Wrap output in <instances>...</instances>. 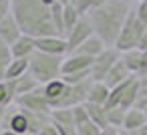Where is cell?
Listing matches in <instances>:
<instances>
[{"instance_id":"37","label":"cell","mask_w":147,"mask_h":135,"mask_svg":"<svg viewBox=\"0 0 147 135\" xmlns=\"http://www.w3.org/2000/svg\"><path fill=\"white\" fill-rule=\"evenodd\" d=\"M137 81H139V85H141V87H147V71H145V73H141V75H137Z\"/></svg>"},{"instance_id":"38","label":"cell","mask_w":147,"mask_h":135,"mask_svg":"<svg viewBox=\"0 0 147 135\" xmlns=\"http://www.w3.org/2000/svg\"><path fill=\"white\" fill-rule=\"evenodd\" d=\"M137 133H139V135H147V123H145L141 129H137Z\"/></svg>"},{"instance_id":"28","label":"cell","mask_w":147,"mask_h":135,"mask_svg":"<svg viewBox=\"0 0 147 135\" xmlns=\"http://www.w3.org/2000/svg\"><path fill=\"white\" fill-rule=\"evenodd\" d=\"M73 119H75V127H81V125L89 123V115H87L85 103H83V105H77V107H73Z\"/></svg>"},{"instance_id":"42","label":"cell","mask_w":147,"mask_h":135,"mask_svg":"<svg viewBox=\"0 0 147 135\" xmlns=\"http://www.w3.org/2000/svg\"><path fill=\"white\" fill-rule=\"evenodd\" d=\"M125 135H139L137 131H125Z\"/></svg>"},{"instance_id":"21","label":"cell","mask_w":147,"mask_h":135,"mask_svg":"<svg viewBox=\"0 0 147 135\" xmlns=\"http://www.w3.org/2000/svg\"><path fill=\"white\" fill-rule=\"evenodd\" d=\"M26 73H28V59H12L8 69H6L4 79H18V77H22Z\"/></svg>"},{"instance_id":"19","label":"cell","mask_w":147,"mask_h":135,"mask_svg":"<svg viewBox=\"0 0 147 135\" xmlns=\"http://www.w3.org/2000/svg\"><path fill=\"white\" fill-rule=\"evenodd\" d=\"M14 101H16L14 81H10V79L0 81V107H10Z\"/></svg>"},{"instance_id":"3","label":"cell","mask_w":147,"mask_h":135,"mask_svg":"<svg viewBox=\"0 0 147 135\" xmlns=\"http://www.w3.org/2000/svg\"><path fill=\"white\" fill-rule=\"evenodd\" d=\"M65 57H53L34 51L28 59V73L38 81V85H47L55 79H61V69H63Z\"/></svg>"},{"instance_id":"15","label":"cell","mask_w":147,"mask_h":135,"mask_svg":"<svg viewBox=\"0 0 147 135\" xmlns=\"http://www.w3.org/2000/svg\"><path fill=\"white\" fill-rule=\"evenodd\" d=\"M137 95H139V81H137V75H133L129 85H127V89H125V93H123V97H121V101H119V107L129 111L131 107H135Z\"/></svg>"},{"instance_id":"11","label":"cell","mask_w":147,"mask_h":135,"mask_svg":"<svg viewBox=\"0 0 147 135\" xmlns=\"http://www.w3.org/2000/svg\"><path fill=\"white\" fill-rule=\"evenodd\" d=\"M34 38L28 34H20L16 43L10 45V55L12 59H30V55L34 53Z\"/></svg>"},{"instance_id":"14","label":"cell","mask_w":147,"mask_h":135,"mask_svg":"<svg viewBox=\"0 0 147 135\" xmlns=\"http://www.w3.org/2000/svg\"><path fill=\"white\" fill-rule=\"evenodd\" d=\"M147 123L145 119V113L137 107H131L127 113H125V121H123V131H137L141 129L143 125Z\"/></svg>"},{"instance_id":"25","label":"cell","mask_w":147,"mask_h":135,"mask_svg":"<svg viewBox=\"0 0 147 135\" xmlns=\"http://www.w3.org/2000/svg\"><path fill=\"white\" fill-rule=\"evenodd\" d=\"M101 4H105V0H75V2H73V6L79 10L81 16H87L91 10L99 8Z\"/></svg>"},{"instance_id":"43","label":"cell","mask_w":147,"mask_h":135,"mask_svg":"<svg viewBox=\"0 0 147 135\" xmlns=\"http://www.w3.org/2000/svg\"><path fill=\"white\" fill-rule=\"evenodd\" d=\"M141 111H143V113H145V119H147V107H145V109H141Z\"/></svg>"},{"instance_id":"44","label":"cell","mask_w":147,"mask_h":135,"mask_svg":"<svg viewBox=\"0 0 147 135\" xmlns=\"http://www.w3.org/2000/svg\"><path fill=\"white\" fill-rule=\"evenodd\" d=\"M129 2H133V4H137V2H141V0H129Z\"/></svg>"},{"instance_id":"22","label":"cell","mask_w":147,"mask_h":135,"mask_svg":"<svg viewBox=\"0 0 147 135\" xmlns=\"http://www.w3.org/2000/svg\"><path fill=\"white\" fill-rule=\"evenodd\" d=\"M83 16L79 14V10L73 6V4H65L63 6V22H65V36L69 34V30L81 20Z\"/></svg>"},{"instance_id":"31","label":"cell","mask_w":147,"mask_h":135,"mask_svg":"<svg viewBox=\"0 0 147 135\" xmlns=\"http://www.w3.org/2000/svg\"><path fill=\"white\" fill-rule=\"evenodd\" d=\"M135 107H137V109H145V107H147V87H141V85H139V95H137Z\"/></svg>"},{"instance_id":"17","label":"cell","mask_w":147,"mask_h":135,"mask_svg":"<svg viewBox=\"0 0 147 135\" xmlns=\"http://www.w3.org/2000/svg\"><path fill=\"white\" fill-rule=\"evenodd\" d=\"M109 91L111 89L105 83H95L93 81V85L89 89V95H87V103H95V105H103L105 107V103L109 99Z\"/></svg>"},{"instance_id":"46","label":"cell","mask_w":147,"mask_h":135,"mask_svg":"<svg viewBox=\"0 0 147 135\" xmlns=\"http://www.w3.org/2000/svg\"><path fill=\"white\" fill-rule=\"evenodd\" d=\"M127 2H129V0H127Z\"/></svg>"},{"instance_id":"29","label":"cell","mask_w":147,"mask_h":135,"mask_svg":"<svg viewBox=\"0 0 147 135\" xmlns=\"http://www.w3.org/2000/svg\"><path fill=\"white\" fill-rule=\"evenodd\" d=\"M135 14H137L139 22L147 28V0H141V2L135 4Z\"/></svg>"},{"instance_id":"45","label":"cell","mask_w":147,"mask_h":135,"mask_svg":"<svg viewBox=\"0 0 147 135\" xmlns=\"http://www.w3.org/2000/svg\"><path fill=\"white\" fill-rule=\"evenodd\" d=\"M119 135H125V131H123V129H121V131H119Z\"/></svg>"},{"instance_id":"20","label":"cell","mask_w":147,"mask_h":135,"mask_svg":"<svg viewBox=\"0 0 147 135\" xmlns=\"http://www.w3.org/2000/svg\"><path fill=\"white\" fill-rule=\"evenodd\" d=\"M121 61L125 63V67L129 69L131 75H139V71H141V51L139 49L121 53Z\"/></svg>"},{"instance_id":"2","label":"cell","mask_w":147,"mask_h":135,"mask_svg":"<svg viewBox=\"0 0 147 135\" xmlns=\"http://www.w3.org/2000/svg\"><path fill=\"white\" fill-rule=\"evenodd\" d=\"M133 6L135 4L127 2V0H105V4H101L99 8L87 14V18L93 24V32L105 43V47L109 49L115 47V41L123 28V22Z\"/></svg>"},{"instance_id":"30","label":"cell","mask_w":147,"mask_h":135,"mask_svg":"<svg viewBox=\"0 0 147 135\" xmlns=\"http://www.w3.org/2000/svg\"><path fill=\"white\" fill-rule=\"evenodd\" d=\"M77 131H79V135H99V127L95 125V123H85V125H81V127H77Z\"/></svg>"},{"instance_id":"39","label":"cell","mask_w":147,"mask_h":135,"mask_svg":"<svg viewBox=\"0 0 147 135\" xmlns=\"http://www.w3.org/2000/svg\"><path fill=\"white\" fill-rule=\"evenodd\" d=\"M4 113H6V107H0V125H2V119H4Z\"/></svg>"},{"instance_id":"10","label":"cell","mask_w":147,"mask_h":135,"mask_svg":"<svg viewBox=\"0 0 147 135\" xmlns=\"http://www.w3.org/2000/svg\"><path fill=\"white\" fill-rule=\"evenodd\" d=\"M133 75L129 73V69L125 67V63L121 61V57H119V61L111 67V71L107 73V77H105V85L109 87V89H113V87H117V85H121V83H125L127 79H131Z\"/></svg>"},{"instance_id":"1","label":"cell","mask_w":147,"mask_h":135,"mask_svg":"<svg viewBox=\"0 0 147 135\" xmlns=\"http://www.w3.org/2000/svg\"><path fill=\"white\" fill-rule=\"evenodd\" d=\"M57 0H10V14L22 34L32 38L59 36L53 24V4Z\"/></svg>"},{"instance_id":"7","label":"cell","mask_w":147,"mask_h":135,"mask_svg":"<svg viewBox=\"0 0 147 135\" xmlns=\"http://www.w3.org/2000/svg\"><path fill=\"white\" fill-rule=\"evenodd\" d=\"M95 32H93V24H91V20L87 18V16H83L71 30H69V34L65 36L67 38V49H69V55L73 53V51H77L89 36H93Z\"/></svg>"},{"instance_id":"16","label":"cell","mask_w":147,"mask_h":135,"mask_svg":"<svg viewBox=\"0 0 147 135\" xmlns=\"http://www.w3.org/2000/svg\"><path fill=\"white\" fill-rule=\"evenodd\" d=\"M85 109H87V115H89V121H91V123H95L99 129L109 127V123H107V109H105L103 105L85 103Z\"/></svg>"},{"instance_id":"5","label":"cell","mask_w":147,"mask_h":135,"mask_svg":"<svg viewBox=\"0 0 147 135\" xmlns=\"http://www.w3.org/2000/svg\"><path fill=\"white\" fill-rule=\"evenodd\" d=\"M121 53H117L115 49H105L99 57L93 59V65H91V79L95 83H103L107 73L111 71V67L119 61Z\"/></svg>"},{"instance_id":"32","label":"cell","mask_w":147,"mask_h":135,"mask_svg":"<svg viewBox=\"0 0 147 135\" xmlns=\"http://www.w3.org/2000/svg\"><path fill=\"white\" fill-rule=\"evenodd\" d=\"M36 135H61V133H59V129H57L53 123H47V125H45Z\"/></svg>"},{"instance_id":"34","label":"cell","mask_w":147,"mask_h":135,"mask_svg":"<svg viewBox=\"0 0 147 135\" xmlns=\"http://www.w3.org/2000/svg\"><path fill=\"white\" fill-rule=\"evenodd\" d=\"M119 131L121 129H115V127H103L99 131V135H119Z\"/></svg>"},{"instance_id":"24","label":"cell","mask_w":147,"mask_h":135,"mask_svg":"<svg viewBox=\"0 0 147 135\" xmlns=\"http://www.w3.org/2000/svg\"><path fill=\"white\" fill-rule=\"evenodd\" d=\"M12 61V55H10V47L4 43V41H0V81H4L6 77V69Z\"/></svg>"},{"instance_id":"6","label":"cell","mask_w":147,"mask_h":135,"mask_svg":"<svg viewBox=\"0 0 147 135\" xmlns=\"http://www.w3.org/2000/svg\"><path fill=\"white\" fill-rule=\"evenodd\" d=\"M14 103L18 107L26 109V111H34V113H47V115H51V111H53L51 105H49V101H47V97H45V93H42V87H38V89H34V91H30L26 95L16 97Z\"/></svg>"},{"instance_id":"35","label":"cell","mask_w":147,"mask_h":135,"mask_svg":"<svg viewBox=\"0 0 147 135\" xmlns=\"http://www.w3.org/2000/svg\"><path fill=\"white\" fill-rule=\"evenodd\" d=\"M145 71H147V49L141 51V71H139V75L145 73Z\"/></svg>"},{"instance_id":"40","label":"cell","mask_w":147,"mask_h":135,"mask_svg":"<svg viewBox=\"0 0 147 135\" xmlns=\"http://www.w3.org/2000/svg\"><path fill=\"white\" fill-rule=\"evenodd\" d=\"M57 2H59V4H63V6H65V4H73V2H75V0H57Z\"/></svg>"},{"instance_id":"8","label":"cell","mask_w":147,"mask_h":135,"mask_svg":"<svg viewBox=\"0 0 147 135\" xmlns=\"http://www.w3.org/2000/svg\"><path fill=\"white\" fill-rule=\"evenodd\" d=\"M34 49H36L38 53L53 55V57H67V55H69L67 38H63V36H42V38H34Z\"/></svg>"},{"instance_id":"18","label":"cell","mask_w":147,"mask_h":135,"mask_svg":"<svg viewBox=\"0 0 147 135\" xmlns=\"http://www.w3.org/2000/svg\"><path fill=\"white\" fill-rule=\"evenodd\" d=\"M10 81H14V87H16V97L26 95V93H30V91H34V89L42 87V85H38V81H36L30 73H26V75H22V77H18V79H10Z\"/></svg>"},{"instance_id":"33","label":"cell","mask_w":147,"mask_h":135,"mask_svg":"<svg viewBox=\"0 0 147 135\" xmlns=\"http://www.w3.org/2000/svg\"><path fill=\"white\" fill-rule=\"evenodd\" d=\"M10 14V0H0V20Z\"/></svg>"},{"instance_id":"26","label":"cell","mask_w":147,"mask_h":135,"mask_svg":"<svg viewBox=\"0 0 147 135\" xmlns=\"http://www.w3.org/2000/svg\"><path fill=\"white\" fill-rule=\"evenodd\" d=\"M53 24L57 28V34L65 38V22H63V4H53Z\"/></svg>"},{"instance_id":"13","label":"cell","mask_w":147,"mask_h":135,"mask_svg":"<svg viewBox=\"0 0 147 135\" xmlns=\"http://www.w3.org/2000/svg\"><path fill=\"white\" fill-rule=\"evenodd\" d=\"M105 49H109V47H105V43L97 36V34H93V36H89L77 51H73V53H77V55H85V57H91V59H95V57H99Z\"/></svg>"},{"instance_id":"12","label":"cell","mask_w":147,"mask_h":135,"mask_svg":"<svg viewBox=\"0 0 147 135\" xmlns=\"http://www.w3.org/2000/svg\"><path fill=\"white\" fill-rule=\"evenodd\" d=\"M20 34L22 32H20V28H18V24H16V20H14L12 14H8L6 18L0 20V41H4L8 47L12 43H16Z\"/></svg>"},{"instance_id":"9","label":"cell","mask_w":147,"mask_h":135,"mask_svg":"<svg viewBox=\"0 0 147 135\" xmlns=\"http://www.w3.org/2000/svg\"><path fill=\"white\" fill-rule=\"evenodd\" d=\"M93 65V59L91 57H85V55H77V53H71L65 57L63 61V69H61V75H71V73H81V71H89Z\"/></svg>"},{"instance_id":"41","label":"cell","mask_w":147,"mask_h":135,"mask_svg":"<svg viewBox=\"0 0 147 135\" xmlns=\"http://www.w3.org/2000/svg\"><path fill=\"white\" fill-rule=\"evenodd\" d=\"M0 135H18V133H12V131H2V129H0Z\"/></svg>"},{"instance_id":"23","label":"cell","mask_w":147,"mask_h":135,"mask_svg":"<svg viewBox=\"0 0 147 135\" xmlns=\"http://www.w3.org/2000/svg\"><path fill=\"white\" fill-rule=\"evenodd\" d=\"M125 109L121 107H113V109H107V123L109 127H115V129H123V121H125Z\"/></svg>"},{"instance_id":"4","label":"cell","mask_w":147,"mask_h":135,"mask_svg":"<svg viewBox=\"0 0 147 135\" xmlns=\"http://www.w3.org/2000/svg\"><path fill=\"white\" fill-rule=\"evenodd\" d=\"M145 30H147V28L139 22V18H137V14H135V6H133L131 12H129L127 18H125V22H123V28H121V32H119V36H117L113 49H115L117 53L135 51V49L139 47V41H141V36H143Z\"/></svg>"},{"instance_id":"36","label":"cell","mask_w":147,"mask_h":135,"mask_svg":"<svg viewBox=\"0 0 147 135\" xmlns=\"http://www.w3.org/2000/svg\"><path fill=\"white\" fill-rule=\"evenodd\" d=\"M139 51H145L147 49V30L143 32V36H141V41H139V47H137Z\"/></svg>"},{"instance_id":"27","label":"cell","mask_w":147,"mask_h":135,"mask_svg":"<svg viewBox=\"0 0 147 135\" xmlns=\"http://www.w3.org/2000/svg\"><path fill=\"white\" fill-rule=\"evenodd\" d=\"M61 79L67 83V85H77V83H83L87 79H91V69L89 71H81V73H71V75H61Z\"/></svg>"}]
</instances>
